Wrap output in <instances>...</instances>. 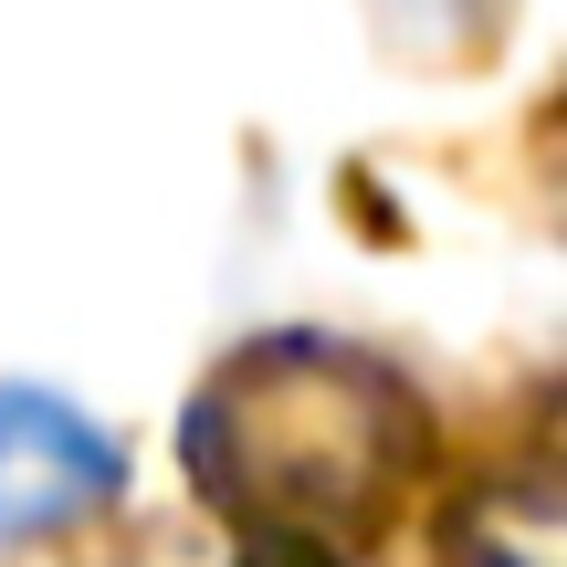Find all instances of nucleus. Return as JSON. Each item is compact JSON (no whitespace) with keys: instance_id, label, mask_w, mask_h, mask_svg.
Masks as SVG:
<instances>
[{"instance_id":"f03ea898","label":"nucleus","mask_w":567,"mask_h":567,"mask_svg":"<svg viewBox=\"0 0 567 567\" xmlns=\"http://www.w3.org/2000/svg\"><path fill=\"white\" fill-rule=\"evenodd\" d=\"M116 484L126 463L84 410H63L53 389H0V557L84 526L95 505H116Z\"/></svg>"},{"instance_id":"7ed1b4c3","label":"nucleus","mask_w":567,"mask_h":567,"mask_svg":"<svg viewBox=\"0 0 567 567\" xmlns=\"http://www.w3.org/2000/svg\"><path fill=\"white\" fill-rule=\"evenodd\" d=\"M452 567H557V484L547 473H505L473 494Z\"/></svg>"},{"instance_id":"f257e3e1","label":"nucleus","mask_w":567,"mask_h":567,"mask_svg":"<svg viewBox=\"0 0 567 567\" xmlns=\"http://www.w3.org/2000/svg\"><path fill=\"white\" fill-rule=\"evenodd\" d=\"M421 442V400L326 337H264L189 400V484L210 494L221 536L316 567L389 515Z\"/></svg>"},{"instance_id":"20e7f679","label":"nucleus","mask_w":567,"mask_h":567,"mask_svg":"<svg viewBox=\"0 0 567 567\" xmlns=\"http://www.w3.org/2000/svg\"><path fill=\"white\" fill-rule=\"evenodd\" d=\"M379 11L389 42H410V53L452 63V53H494V32H505V0H368Z\"/></svg>"}]
</instances>
